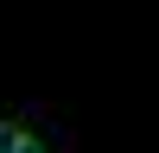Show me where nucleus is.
Instances as JSON below:
<instances>
[{"instance_id": "f257e3e1", "label": "nucleus", "mask_w": 159, "mask_h": 153, "mask_svg": "<svg viewBox=\"0 0 159 153\" xmlns=\"http://www.w3.org/2000/svg\"><path fill=\"white\" fill-rule=\"evenodd\" d=\"M0 153H45V147H38L19 121H0Z\"/></svg>"}]
</instances>
